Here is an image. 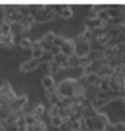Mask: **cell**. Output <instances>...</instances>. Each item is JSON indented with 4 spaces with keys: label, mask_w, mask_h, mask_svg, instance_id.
Masks as SVG:
<instances>
[{
    "label": "cell",
    "mask_w": 125,
    "mask_h": 131,
    "mask_svg": "<svg viewBox=\"0 0 125 131\" xmlns=\"http://www.w3.org/2000/svg\"><path fill=\"white\" fill-rule=\"evenodd\" d=\"M103 23L97 18V17H91V18H88L87 20V26L90 28V30L91 29H100V28H103Z\"/></svg>",
    "instance_id": "cell-6"
},
{
    "label": "cell",
    "mask_w": 125,
    "mask_h": 131,
    "mask_svg": "<svg viewBox=\"0 0 125 131\" xmlns=\"http://www.w3.org/2000/svg\"><path fill=\"white\" fill-rule=\"evenodd\" d=\"M53 59H54V55L51 54V51H43V55H42V58H41L40 60H43V62H46V63H50V62H53Z\"/></svg>",
    "instance_id": "cell-11"
},
{
    "label": "cell",
    "mask_w": 125,
    "mask_h": 131,
    "mask_svg": "<svg viewBox=\"0 0 125 131\" xmlns=\"http://www.w3.org/2000/svg\"><path fill=\"white\" fill-rule=\"evenodd\" d=\"M59 128H61L62 131H71V121H69V119L63 121V123L61 125Z\"/></svg>",
    "instance_id": "cell-16"
},
{
    "label": "cell",
    "mask_w": 125,
    "mask_h": 131,
    "mask_svg": "<svg viewBox=\"0 0 125 131\" xmlns=\"http://www.w3.org/2000/svg\"><path fill=\"white\" fill-rule=\"evenodd\" d=\"M59 51H61V54H63L65 57L69 58V57H71V55L75 54V45L71 41H65L59 46Z\"/></svg>",
    "instance_id": "cell-4"
},
{
    "label": "cell",
    "mask_w": 125,
    "mask_h": 131,
    "mask_svg": "<svg viewBox=\"0 0 125 131\" xmlns=\"http://www.w3.org/2000/svg\"><path fill=\"white\" fill-rule=\"evenodd\" d=\"M24 119H25L26 126H32V125L36 123V117L33 115V114H26V115L24 117Z\"/></svg>",
    "instance_id": "cell-12"
},
{
    "label": "cell",
    "mask_w": 125,
    "mask_h": 131,
    "mask_svg": "<svg viewBox=\"0 0 125 131\" xmlns=\"http://www.w3.org/2000/svg\"><path fill=\"white\" fill-rule=\"evenodd\" d=\"M20 45H21V47H22V49H32L33 43H32L28 38H22V39H21V42H20Z\"/></svg>",
    "instance_id": "cell-15"
},
{
    "label": "cell",
    "mask_w": 125,
    "mask_h": 131,
    "mask_svg": "<svg viewBox=\"0 0 125 131\" xmlns=\"http://www.w3.org/2000/svg\"><path fill=\"white\" fill-rule=\"evenodd\" d=\"M91 131H96V130H91Z\"/></svg>",
    "instance_id": "cell-23"
},
{
    "label": "cell",
    "mask_w": 125,
    "mask_h": 131,
    "mask_svg": "<svg viewBox=\"0 0 125 131\" xmlns=\"http://www.w3.org/2000/svg\"><path fill=\"white\" fill-rule=\"evenodd\" d=\"M63 121H65V119H63V117L62 115H54V117H51V125H53V127H61V125L63 123Z\"/></svg>",
    "instance_id": "cell-10"
},
{
    "label": "cell",
    "mask_w": 125,
    "mask_h": 131,
    "mask_svg": "<svg viewBox=\"0 0 125 131\" xmlns=\"http://www.w3.org/2000/svg\"><path fill=\"white\" fill-rule=\"evenodd\" d=\"M59 68V64L57 63L55 60L54 62H50V72H57Z\"/></svg>",
    "instance_id": "cell-19"
},
{
    "label": "cell",
    "mask_w": 125,
    "mask_h": 131,
    "mask_svg": "<svg viewBox=\"0 0 125 131\" xmlns=\"http://www.w3.org/2000/svg\"><path fill=\"white\" fill-rule=\"evenodd\" d=\"M17 119H19L17 114H11V115L7 117V122H8L9 125H11V123H16V122H17Z\"/></svg>",
    "instance_id": "cell-18"
},
{
    "label": "cell",
    "mask_w": 125,
    "mask_h": 131,
    "mask_svg": "<svg viewBox=\"0 0 125 131\" xmlns=\"http://www.w3.org/2000/svg\"><path fill=\"white\" fill-rule=\"evenodd\" d=\"M104 131H116V128H115V125L108 123V125L104 127Z\"/></svg>",
    "instance_id": "cell-21"
},
{
    "label": "cell",
    "mask_w": 125,
    "mask_h": 131,
    "mask_svg": "<svg viewBox=\"0 0 125 131\" xmlns=\"http://www.w3.org/2000/svg\"><path fill=\"white\" fill-rule=\"evenodd\" d=\"M32 49H33V59H41L45 50H43L42 47H40L38 43H34Z\"/></svg>",
    "instance_id": "cell-8"
},
{
    "label": "cell",
    "mask_w": 125,
    "mask_h": 131,
    "mask_svg": "<svg viewBox=\"0 0 125 131\" xmlns=\"http://www.w3.org/2000/svg\"><path fill=\"white\" fill-rule=\"evenodd\" d=\"M61 15H62L65 18H70V17L73 16V10H71V8H70V7H65V8L62 9Z\"/></svg>",
    "instance_id": "cell-14"
},
{
    "label": "cell",
    "mask_w": 125,
    "mask_h": 131,
    "mask_svg": "<svg viewBox=\"0 0 125 131\" xmlns=\"http://www.w3.org/2000/svg\"><path fill=\"white\" fill-rule=\"evenodd\" d=\"M43 110H45V107H43V105H42V104H40V105H37V106H36V109H34V112H33V115H34V117L42 115V114H43Z\"/></svg>",
    "instance_id": "cell-17"
},
{
    "label": "cell",
    "mask_w": 125,
    "mask_h": 131,
    "mask_svg": "<svg viewBox=\"0 0 125 131\" xmlns=\"http://www.w3.org/2000/svg\"><path fill=\"white\" fill-rule=\"evenodd\" d=\"M92 62H94V60L91 59V58H86V57H84V58H81V64H79V66H81V67H84V68H86V67L88 68L92 64Z\"/></svg>",
    "instance_id": "cell-13"
},
{
    "label": "cell",
    "mask_w": 125,
    "mask_h": 131,
    "mask_svg": "<svg viewBox=\"0 0 125 131\" xmlns=\"http://www.w3.org/2000/svg\"><path fill=\"white\" fill-rule=\"evenodd\" d=\"M40 63H41L40 59H32L29 62H25L24 64L21 66V71L22 72H28V71H32V70H36L40 66Z\"/></svg>",
    "instance_id": "cell-5"
},
{
    "label": "cell",
    "mask_w": 125,
    "mask_h": 131,
    "mask_svg": "<svg viewBox=\"0 0 125 131\" xmlns=\"http://www.w3.org/2000/svg\"><path fill=\"white\" fill-rule=\"evenodd\" d=\"M90 51H91V43L88 41H83L79 38L78 45L75 46V55L79 58H84L90 54Z\"/></svg>",
    "instance_id": "cell-3"
},
{
    "label": "cell",
    "mask_w": 125,
    "mask_h": 131,
    "mask_svg": "<svg viewBox=\"0 0 125 131\" xmlns=\"http://www.w3.org/2000/svg\"><path fill=\"white\" fill-rule=\"evenodd\" d=\"M122 131H125V128H124V130H122Z\"/></svg>",
    "instance_id": "cell-24"
},
{
    "label": "cell",
    "mask_w": 125,
    "mask_h": 131,
    "mask_svg": "<svg viewBox=\"0 0 125 131\" xmlns=\"http://www.w3.org/2000/svg\"><path fill=\"white\" fill-rule=\"evenodd\" d=\"M76 91V81L73 79H66L63 80L58 86V93L63 97H71L75 94Z\"/></svg>",
    "instance_id": "cell-1"
},
{
    "label": "cell",
    "mask_w": 125,
    "mask_h": 131,
    "mask_svg": "<svg viewBox=\"0 0 125 131\" xmlns=\"http://www.w3.org/2000/svg\"><path fill=\"white\" fill-rule=\"evenodd\" d=\"M67 64H69V68H73V67H79V64H81V58L76 57L75 54L71 57L67 58Z\"/></svg>",
    "instance_id": "cell-9"
},
{
    "label": "cell",
    "mask_w": 125,
    "mask_h": 131,
    "mask_svg": "<svg viewBox=\"0 0 125 131\" xmlns=\"http://www.w3.org/2000/svg\"><path fill=\"white\" fill-rule=\"evenodd\" d=\"M71 131H74V130H71Z\"/></svg>",
    "instance_id": "cell-25"
},
{
    "label": "cell",
    "mask_w": 125,
    "mask_h": 131,
    "mask_svg": "<svg viewBox=\"0 0 125 131\" xmlns=\"http://www.w3.org/2000/svg\"><path fill=\"white\" fill-rule=\"evenodd\" d=\"M92 123H94V130L96 131H104V127L109 123V118L107 114L103 113H99L92 118Z\"/></svg>",
    "instance_id": "cell-2"
},
{
    "label": "cell",
    "mask_w": 125,
    "mask_h": 131,
    "mask_svg": "<svg viewBox=\"0 0 125 131\" xmlns=\"http://www.w3.org/2000/svg\"><path fill=\"white\" fill-rule=\"evenodd\" d=\"M122 98H124V102H125V94H124V97H122Z\"/></svg>",
    "instance_id": "cell-22"
},
{
    "label": "cell",
    "mask_w": 125,
    "mask_h": 131,
    "mask_svg": "<svg viewBox=\"0 0 125 131\" xmlns=\"http://www.w3.org/2000/svg\"><path fill=\"white\" fill-rule=\"evenodd\" d=\"M42 85H43L45 89H48L49 92H51L53 88H54V85H55V81H54V79L51 78V76H45V78H42Z\"/></svg>",
    "instance_id": "cell-7"
},
{
    "label": "cell",
    "mask_w": 125,
    "mask_h": 131,
    "mask_svg": "<svg viewBox=\"0 0 125 131\" xmlns=\"http://www.w3.org/2000/svg\"><path fill=\"white\" fill-rule=\"evenodd\" d=\"M115 128H116V131H122L124 128H125V122H117L116 125H115Z\"/></svg>",
    "instance_id": "cell-20"
}]
</instances>
